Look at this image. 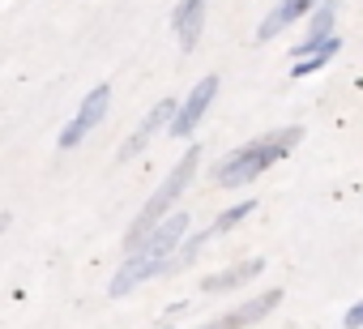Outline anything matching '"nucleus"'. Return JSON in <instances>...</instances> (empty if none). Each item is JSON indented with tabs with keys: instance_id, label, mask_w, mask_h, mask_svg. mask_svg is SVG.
<instances>
[{
	"instance_id": "obj_1",
	"label": "nucleus",
	"mask_w": 363,
	"mask_h": 329,
	"mask_svg": "<svg viewBox=\"0 0 363 329\" xmlns=\"http://www.w3.org/2000/svg\"><path fill=\"white\" fill-rule=\"evenodd\" d=\"M299 137H303V128H278V133H265V137H257V141H248V145H240V150H231L218 167H214V184L218 189H240V184H252L261 172H269L278 158H286L295 145H299Z\"/></svg>"
},
{
	"instance_id": "obj_11",
	"label": "nucleus",
	"mask_w": 363,
	"mask_h": 329,
	"mask_svg": "<svg viewBox=\"0 0 363 329\" xmlns=\"http://www.w3.org/2000/svg\"><path fill=\"white\" fill-rule=\"evenodd\" d=\"M265 265L252 257V261H244V265H231V269H223V274H214V278H201V291H231V286H240V282H248V278H257Z\"/></svg>"
},
{
	"instance_id": "obj_8",
	"label": "nucleus",
	"mask_w": 363,
	"mask_h": 329,
	"mask_svg": "<svg viewBox=\"0 0 363 329\" xmlns=\"http://www.w3.org/2000/svg\"><path fill=\"white\" fill-rule=\"evenodd\" d=\"M278 303H282V291L274 286V291H265V295L248 299L244 308H235V312H227V316H218V320H223V329H244V325H257V320H265V316H269Z\"/></svg>"
},
{
	"instance_id": "obj_10",
	"label": "nucleus",
	"mask_w": 363,
	"mask_h": 329,
	"mask_svg": "<svg viewBox=\"0 0 363 329\" xmlns=\"http://www.w3.org/2000/svg\"><path fill=\"white\" fill-rule=\"evenodd\" d=\"M333 13H337V5H333V0H325V5L316 9V18H312V26H308V39L295 48V60H308L312 52H320V48L333 39V35H329V30H333Z\"/></svg>"
},
{
	"instance_id": "obj_12",
	"label": "nucleus",
	"mask_w": 363,
	"mask_h": 329,
	"mask_svg": "<svg viewBox=\"0 0 363 329\" xmlns=\"http://www.w3.org/2000/svg\"><path fill=\"white\" fill-rule=\"evenodd\" d=\"M333 52H337V39H329V43H325L320 52H312L308 60H299V65H295L291 73H295V77H308V73H316V69H320V65H325V60H329Z\"/></svg>"
},
{
	"instance_id": "obj_7",
	"label": "nucleus",
	"mask_w": 363,
	"mask_h": 329,
	"mask_svg": "<svg viewBox=\"0 0 363 329\" xmlns=\"http://www.w3.org/2000/svg\"><path fill=\"white\" fill-rule=\"evenodd\" d=\"M175 116H179V111H175V99H162V103H158V107H154V111L141 120V128H137V133H133V137L120 145V158H133L137 150H145V141H150V137H154V133H158L167 120H175Z\"/></svg>"
},
{
	"instance_id": "obj_3",
	"label": "nucleus",
	"mask_w": 363,
	"mask_h": 329,
	"mask_svg": "<svg viewBox=\"0 0 363 329\" xmlns=\"http://www.w3.org/2000/svg\"><path fill=\"white\" fill-rule=\"evenodd\" d=\"M197 162H201V150H197V145H193V150H184V158L175 162V172H171V176L150 193V201L141 206V214L133 218V227H128V235H124V248H128V252H137V248L154 235V227H162V223H167V210L179 201V193L193 184Z\"/></svg>"
},
{
	"instance_id": "obj_4",
	"label": "nucleus",
	"mask_w": 363,
	"mask_h": 329,
	"mask_svg": "<svg viewBox=\"0 0 363 329\" xmlns=\"http://www.w3.org/2000/svg\"><path fill=\"white\" fill-rule=\"evenodd\" d=\"M107 103H111V86L103 82V86H94V90L82 99L77 116L65 124V133H60V150H73V145H82V141H86V133L103 124V116H107Z\"/></svg>"
},
{
	"instance_id": "obj_13",
	"label": "nucleus",
	"mask_w": 363,
	"mask_h": 329,
	"mask_svg": "<svg viewBox=\"0 0 363 329\" xmlns=\"http://www.w3.org/2000/svg\"><path fill=\"white\" fill-rule=\"evenodd\" d=\"M252 206H257V201H240L235 210H227L223 218H214V235H218V231H231L240 218H248V214H252Z\"/></svg>"
},
{
	"instance_id": "obj_2",
	"label": "nucleus",
	"mask_w": 363,
	"mask_h": 329,
	"mask_svg": "<svg viewBox=\"0 0 363 329\" xmlns=\"http://www.w3.org/2000/svg\"><path fill=\"white\" fill-rule=\"evenodd\" d=\"M184 231H189V214H171L162 227H154V235H150L137 252H128V261H124L120 274L111 278V295H128L137 282H145V278H154V274H167L171 261H175L179 240H184Z\"/></svg>"
},
{
	"instance_id": "obj_6",
	"label": "nucleus",
	"mask_w": 363,
	"mask_h": 329,
	"mask_svg": "<svg viewBox=\"0 0 363 329\" xmlns=\"http://www.w3.org/2000/svg\"><path fill=\"white\" fill-rule=\"evenodd\" d=\"M206 5L210 0H179L175 13H171V30L179 39V48L193 52L201 43V30H206Z\"/></svg>"
},
{
	"instance_id": "obj_15",
	"label": "nucleus",
	"mask_w": 363,
	"mask_h": 329,
	"mask_svg": "<svg viewBox=\"0 0 363 329\" xmlns=\"http://www.w3.org/2000/svg\"><path fill=\"white\" fill-rule=\"evenodd\" d=\"M162 329H171V325H162Z\"/></svg>"
},
{
	"instance_id": "obj_9",
	"label": "nucleus",
	"mask_w": 363,
	"mask_h": 329,
	"mask_svg": "<svg viewBox=\"0 0 363 329\" xmlns=\"http://www.w3.org/2000/svg\"><path fill=\"white\" fill-rule=\"evenodd\" d=\"M316 5H320V0H278V5H274V13L261 22L257 39H261V43H265V39H274L278 30H286L295 18H303V13H308V9H316Z\"/></svg>"
},
{
	"instance_id": "obj_5",
	"label": "nucleus",
	"mask_w": 363,
	"mask_h": 329,
	"mask_svg": "<svg viewBox=\"0 0 363 329\" xmlns=\"http://www.w3.org/2000/svg\"><path fill=\"white\" fill-rule=\"evenodd\" d=\"M214 94H218V77L214 73H206L197 86H193V94L184 99V107H179V116L171 120V137H189L197 124H201V116L210 111V103H214Z\"/></svg>"
},
{
	"instance_id": "obj_14",
	"label": "nucleus",
	"mask_w": 363,
	"mask_h": 329,
	"mask_svg": "<svg viewBox=\"0 0 363 329\" xmlns=\"http://www.w3.org/2000/svg\"><path fill=\"white\" fill-rule=\"evenodd\" d=\"M342 325H346V329H359V325H363V299H359V303L342 316Z\"/></svg>"
}]
</instances>
